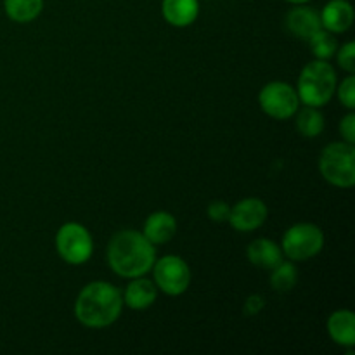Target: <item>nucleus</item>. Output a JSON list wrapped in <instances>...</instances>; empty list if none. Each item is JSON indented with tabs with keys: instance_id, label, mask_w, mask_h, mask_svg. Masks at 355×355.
I'll list each match as a JSON object with an SVG mask.
<instances>
[{
	"instance_id": "1",
	"label": "nucleus",
	"mask_w": 355,
	"mask_h": 355,
	"mask_svg": "<svg viewBox=\"0 0 355 355\" xmlns=\"http://www.w3.org/2000/svg\"><path fill=\"white\" fill-rule=\"evenodd\" d=\"M106 260L110 269L123 279L148 276L156 262V246L142 231L125 229L110 239Z\"/></svg>"
},
{
	"instance_id": "2",
	"label": "nucleus",
	"mask_w": 355,
	"mask_h": 355,
	"mask_svg": "<svg viewBox=\"0 0 355 355\" xmlns=\"http://www.w3.org/2000/svg\"><path fill=\"white\" fill-rule=\"evenodd\" d=\"M123 297L114 284L107 281H92L80 290L73 305L76 321L90 329H104L120 319Z\"/></svg>"
},
{
	"instance_id": "3",
	"label": "nucleus",
	"mask_w": 355,
	"mask_h": 355,
	"mask_svg": "<svg viewBox=\"0 0 355 355\" xmlns=\"http://www.w3.org/2000/svg\"><path fill=\"white\" fill-rule=\"evenodd\" d=\"M336 85L338 80H336L335 68L328 61L314 59L304 66L298 76V99L304 106L322 107L335 96Z\"/></svg>"
},
{
	"instance_id": "4",
	"label": "nucleus",
	"mask_w": 355,
	"mask_h": 355,
	"mask_svg": "<svg viewBox=\"0 0 355 355\" xmlns=\"http://www.w3.org/2000/svg\"><path fill=\"white\" fill-rule=\"evenodd\" d=\"M319 172L331 186L350 189L355 184V144L336 141L326 146L319 155Z\"/></svg>"
},
{
	"instance_id": "5",
	"label": "nucleus",
	"mask_w": 355,
	"mask_h": 355,
	"mask_svg": "<svg viewBox=\"0 0 355 355\" xmlns=\"http://www.w3.org/2000/svg\"><path fill=\"white\" fill-rule=\"evenodd\" d=\"M324 232L312 222L293 224L281 239V250L291 262H307L324 248Z\"/></svg>"
},
{
	"instance_id": "6",
	"label": "nucleus",
	"mask_w": 355,
	"mask_h": 355,
	"mask_svg": "<svg viewBox=\"0 0 355 355\" xmlns=\"http://www.w3.org/2000/svg\"><path fill=\"white\" fill-rule=\"evenodd\" d=\"M55 250L69 266H83L94 253L92 234L78 222H66L55 232Z\"/></svg>"
},
{
	"instance_id": "7",
	"label": "nucleus",
	"mask_w": 355,
	"mask_h": 355,
	"mask_svg": "<svg viewBox=\"0 0 355 355\" xmlns=\"http://www.w3.org/2000/svg\"><path fill=\"white\" fill-rule=\"evenodd\" d=\"M151 272L158 291H163L168 297H180L186 293L193 279L189 263L179 255H165L156 259Z\"/></svg>"
},
{
	"instance_id": "8",
	"label": "nucleus",
	"mask_w": 355,
	"mask_h": 355,
	"mask_svg": "<svg viewBox=\"0 0 355 355\" xmlns=\"http://www.w3.org/2000/svg\"><path fill=\"white\" fill-rule=\"evenodd\" d=\"M259 106L272 120H290L300 110V99L293 85L274 80L259 92Z\"/></svg>"
},
{
	"instance_id": "9",
	"label": "nucleus",
	"mask_w": 355,
	"mask_h": 355,
	"mask_svg": "<svg viewBox=\"0 0 355 355\" xmlns=\"http://www.w3.org/2000/svg\"><path fill=\"white\" fill-rule=\"evenodd\" d=\"M269 208L260 198H245L231 207L227 222L238 232H253L266 224Z\"/></svg>"
},
{
	"instance_id": "10",
	"label": "nucleus",
	"mask_w": 355,
	"mask_h": 355,
	"mask_svg": "<svg viewBox=\"0 0 355 355\" xmlns=\"http://www.w3.org/2000/svg\"><path fill=\"white\" fill-rule=\"evenodd\" d=\"M286 30L293 35L295 38L307 42L315 31L321 30V16L314 7H309L307 3H298L293 9L288 10L284 17Z\"/></svg>"
},
{
	"instance_id": "11",
	"label": "nucleus",
	"mask_w": 355,
	"mask_h": 355,
	"mask_svg": "<svg viewBox=\"0 0 355 355\" xmlns=\"http://www.w3.org/2000/svg\"><path fill=\"white\" fill-rule=\"evenodd\" d=\"M319 16H321V26L331 31L333 35L349 31L355 19L354 7L349 0H329L322 7Z\"/></svg>"
},
{
	"instance_id": "12",
	"label": "nucleus",
	"mask_w": 355,
	"mask_h": 355,
	"mask_svg": "<svg viewBox=\"0 0 355 355\" xmlns=\"http://www.w3.org/2000/svg\"><path fill=\"white\" fill-rule=\"evenodd\" d=\"M121 297H123V305H127L132 311H146L158 298V288H156L155 281L148 279L146 276L134 277L127 284Z\"/></svg>"
},
{
	"instance_id": "13",
	"label": "nucleus",
	"mask_w": 355,
	"mask_h": 355,
	"mask_svg": "<svg viewBox=\"0 0 355 355\" xmlns=\"http://www.w3.org/2000/svg\"><path fill=\"white\" fill-rule=\"evenodd\" d=\"M142 234L149 239L155 246L166 245L172 241L177 234V220L170 211L158 210L153 211L144 222Z\"/></svg>"
},
{
	"instance_id": "14",
	"label": "nucleus",
	"mask_w": 355,
	"mask_h": 355,
	"mask_svg": "<svg viewBox=\"0 0 355 355\" xmlns=\"http://www.w3.org/2000/svg\"><path fill=\"white\" fill-rule=\"evenodd\" d=\"M246 257L255 267L263 270H272L284 260V253L281 245L269 238L253 239L246 248Z\"/></svg>"
},
{
	"instance_id": "15",
	"label": "nucleus",
	"mask_w": 355,
	"mask_h": 355,
	"mask_svg": "<svg viewBox=\"0 0 355 355\" xmlns=\"http://www.w3.org/2000/svg\"><path fill=\"white\" fill-rule=\"evenodd\" d=\"M162 14L170 26L187 28L200 16V0H163Z\"/></svg>"
},
{
	"instance_id": "16",
	"label": "nucleus",
	"mask_w": 355,
	"mask_h": 355,
	"mask_svg": "<svg viewBox=\"0 0 355 355\" xmlns=\"http://www.w3.org/2000/svg\"><path fill=\"white\" fill-rule=\"evenodd\" d=\"M328 333L340 347L355 345V314L350 309H338L328 318Z\"/></svg>"
},
{
	"instance_id": "17",
	"label": "nucleus",
	"mask_w": 355,
	"mask_h": 355,
	"mask_svg": "<svg viewBox=\"0 0 355 355\" xmlns=\"http://www.w3.org/2000/svg\"><path fill=\"white\" fill-rule=\"evenodd\" d=\"M295 127H297L298 134L304 135L307 139L319 137L324 132L326 121L324 114L321 113V107L305 106L295 113Z\"/></svg>"
},
{
	"instance_id": "18",
	"label": "nucleus",
	"mask_w": 355,
	"mask_h": 355,
	"mask_svg": "<svg viewBox=\"0 0 355 355\" xmlns=\"http://www.w3.org/2000/svg\"><path fill=\"white\" fill-rule=\"evenodd\" d=\"M44 10V0H3V12L19 24L31 23Z\"/></svg>"
},
{
	"instance_id": "19",
	"label": "nucleus",
	"mask_w": 355,
	"mask_h": 355,
	"mask_svg": "<svg viewBox=\"0 0 355 355\" xmlns=\"http://www.w3.org/2000/svg\"><path fill=\"white\" fill-rule=\"evenodd\" d=\"M311 52L314 54L315 59H321V61H329L331 58H335L336 51H338V40H336L335 35L331 31L321 28L319 31H315L311 38L307 40Z\"/></svg>"
},
{
	"instance_id": "20",
	"label": "nucleus",
	"mask_w": 355,
	"mask_h": 355,
	"mask_svg": "<svg viewBox=\"0 0 355 355\" xmlns=\"http://www.w3.org/2000/svg\"><path fill=\"white\" fill-rule=\"evenodd\" d=\"M269 283L272 290L279 291V293H286V291L293 290L295 284L298 283V270L295 262L291 260H283L279 266L274 267L270 270Z\"/></svg>"
},
{
	"instance_id": "21",
	"label": "nucleus",
	"mask_w": 355,
	"mask_h": 355,
	"mask_svg": "<svg viewBox=\"0 0 355 355\" xmlns=\"http://www.w3.org/2000/svg\"><path fill=\"white\" fill-rule=\"evenodd\" d=\"M335 94L338 96L340 103L347 107L349 111L355 110V75L349 73V76L342 80V83L336 85Z\"/></svg>"
},
{
	"instance_id": "22",
	"label": "nucleus",
	"mask_w": 355,
	"mask_h": 355,
	"mask_svg": "<svg viewBox=\"0 0 355 355\" xmlns=\"http://www.w3.org/2000/svg\"><path fill=\"white\" fill-rule=\"evenodd\" d=\"M336 61L338 66L347 73H355V44L354 42H347L342 47L336 51Z\"/></svg>"
},
{
	"instance_id": "23",
	"label": "nucleus",
	"mask_w": 355,
	"mask_h": 355,
	"mask_svg": "<svg viewBox=\"0 0 355 355\" xmlns=\"http://www.w3.org/2000/svg\"><path fill=\"white\" fill-rule=\"evenodd\" d=\"M229 214H231V205L224 200H215L208 205L207 215L211 222H217V224H222V222H227Z\"/></svg>"
},
{
	"instance_id": "24",
	"label": "nucleus",
	"mask_w": 355,
	"mask_h": 355,
	"mask_svg": "<svg viewBox=\"0 0 355 355\" xmlns=\"http://www.w3.org/2000/svg\"><path fill=\"white\" fill-rule=\"evenodd\" d=\"M338 128H340V134H342V141L350 142V144H355V113L354 111H349V113L342 118Z\"/></svg>"
},
{
	"instance_id": "25",
	"label": "nucleus",
	"mask_w": 355,
	"mask_h": 355,
	"mask_svg": "<svg viewBox=\"0 0 355 355\" xmlns=\"http://www.w3.org/2000/svg\"><path fill=\"white\" fill-rule=\"evenodd\" d=\"M263 309H266V300H263L262 295L259 293L250 295L245 300V305H243V312H245L246 315H259Z\"/></svg>"
},
{
	"instance_id": "26",
	"label": "nucleus",
	"mask_w": 355,
	"mask_h": 355,
	"mask_svg": "<svg viewBox=\"0 0 355 355\" xmlns=\"http://www.w3.org/2000/svg\"><path fill=\"white\" fill-rule=\"evenodd\" d=\"M286 2L293 3V6H298V3H307V2H311V0H286Z\"/></svg>"
}]
</instances>
